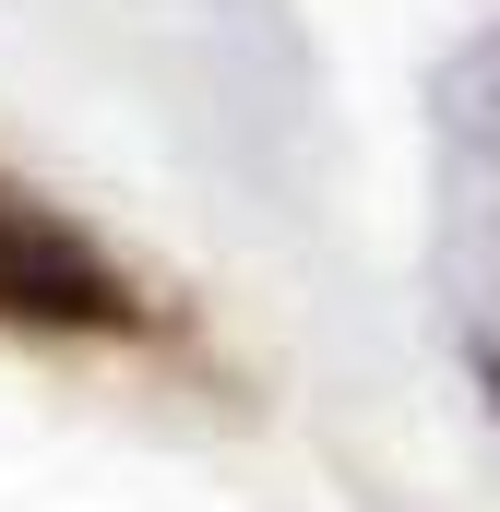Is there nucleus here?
Segmentation results:
<instances>
[{"mask_svg":"<svg viewBox=\"0 0 500 512\" xmlns=\"http://www.w3.org/2000/svg\"><path fill=\"white\" fill-rule=\"evenodd\" d=\"M155 286L60 203L0 179V334H155Z\"/></svg>","mask_w":500,"mask_h":512,"instance_id":"nucleus-1","label":"nucleus"}]
</instances>
